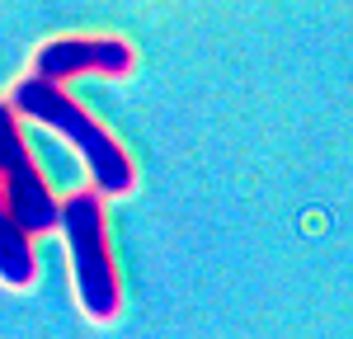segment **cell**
Here are the masks:
<instances>
[{
    "label": "cell",
    "instance_id": "6da1fadb",
    "mask_svg": "<svg viewBox=\"0 0 353 339\" xmlns=\"http://www.w3.org/2000/svg\"><path fill=\"white\" fill-rule=\"evenodd\" d=\"M5 104L19 113V118H28V123H43L66 146H76V156L90 170V189L99 198H128L137 189V165H132V156H128V146L113 137L85 104H76L61 85L24 76V81L10 90Z\"/></svg>",
    "mask_w": 353,
    "mask_h": 339
},
{
    "label": "cell",
    "instance_id": "7a4b0ae2",
    "mask_svg": "<svg viewBox=\"0 0 353 339\" xmlns=\"http://www.w3.org/2000/svg\"><path fill=\"white\" fill-rule=\"evenodd\" d=\"M57 231L71 254V278H76V302L90 320L109 325L123 311V287H118V264L109 250V222L104 203L94 189H76L57 207Z\"/></svg>",
    "mask_w": 353,
    "mask_h": 339
},
{
    "label": "cell",
    "instance_id": "3957f363",
    "mask_svg": "<svg viewBox=\"0 0 353 339\" xmlns=\"http://www.w3.org/2000/svg\"><path fill=\"white\" fill-rule=\"evenodd\" d=\"M0 198H5L10 217L24 226L28 236L57 231V207H61V198H57L52 184L43 179L33 151L24 146L19 113L10 109L5 99H0Z\"/></svg>",
    "mask_w": 353,
    "mask_h": 339
},
{
    "label": "cell",
    "instance_id": "277c9868",
    "mask_svg": "<svg viewBox=\"0 0 353 339\" xmlns=\"http://www.w3.org/2000/svg\"><path fill=\"white\" fill-rule=\"evenodd\" d=\"M137 52L132 43L123 38H109V33H94V38H52L33 52V71L38 81H71V76H132Z\"/></svg>",
    "mask_w": 353,
    "mask_h": 339
},
{
    "label": "cell",
    "instance_id": "5b68a950",
    "mask_svg": "<svg viewBox=\"0 0 353 339\" xmlns=\"http://www.w3.org/2000/svg\"><path fill=\"white\" fill-rule=\"evenodd\" d=\"M38 278V254H33V236L10 217L5 198H0V282L10 292H24Z\"/></svg>",
    "mask_w": 353,
    "mask_h": 339
}]
</instances>
